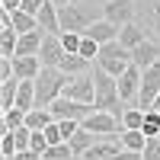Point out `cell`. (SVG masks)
Instances as JSON below:
<instances>
[{
    "label": "cell",
    "mask_w": 160,
    "mask_h": 160,
    "mask_svg": "<svg viewBox=\"0 0 160 160\" xmlns=\"http://www.w3.org/2000/svg\"><path fill=\"white\" fill-rule=\"evenodd\" d=\"M102 19H109L112 26H128L135 22V0H109V3L102 7Z\"/></svg>",
    "instance_id": "obj_7"
},
{
    "label": "cell",
    "mask_w": 160,
    "mask_h": 160,
    "mask_svg": "<svg viewBox=\"0 0 160 160\" xmlns=\"http://www.w3.org/2000/svg\"><path fill=\"white\" fill-rule=\"evenodd\" d=\"M157 96H160V61L154 64V68H148L144 71V77H141V93H138V109H154V102H157Z\"/></svg>",
    "instance_id": "obj_5"
},
{
    "label": "cell",
    "mask_w": 160,
    "mask_h": 160,
    "mask_svg": "<svg viewBox=\"0 0 160 160\" xmlns=\"http://www.w3.org/2000/svg\"><path fill=\"white\" fill-rule=\"evenodd\" d=\"M16 135H13V131H3V144H0V154L3 157H16Z\"/></svg>",
    "instance_id": "obj_32"
},
{
    "label": "cell",
    "mask_w": 160,
    "mask_h": 160,
    "mask_svg": "<svg viewBox=\"0 0 160 160\" xmlns=\"http://www.w3.org/2000/svg\"><path fill=\"white\" fill-rule=\"evenodd\" d=\"M64 45H61V35H45L42 42V51H38V61H42V68H58L64 61Z\"/></svg>",
    "instance_id": "obj_10"
},
{
    "label": "cell",
    "mask_w": 160,
    "mask_h": 160,
    "mask_svg": "<svg viewBox=\"0 0 160 160\" xmlns=\"http://www.w3.org/2000/svg\"><path fill=\"white\" fill-rule=\"evenodd\" d=\"M141 77H144V71L138 68V64H131V68H128L122 77H118V96H122V102H138Z\"/></svg>",
    "instance_id": "obj_8"
},
{
    "label": "cell",
    "mask_w": 160,
    "mask_h": 160,
    "mask_svg": "<svg viewBox=\"0 0 160 160\" xmlns=\"http://www.w3.org/2000/svg\"><path fill=\"white\" fill-rule=\"evenodd\" d=\"M141 160H160V138H148V144L141 151Z\"/></svg>",
    "instance_id": "obj_30"
},
{
    "label": "cell",
    "mask_w": 160,
    "mask_h": 160,
    "mask_svg": "<svg viewBox=\"0 0 160 160\" xmlns=\"http://www.w3.org/2000/svg\"><path fill=\"white\" fill-rule=\"evenodd\" d=\"M157 61H160V42H154V38H144L138 48H131V64H138L141 71L154 68Z\"/></svg>",
    "instance_id": "obj_9"
},
{
    "label": "cell",
    "mask_w": 160,
    "mask_h": 160,
    "mask_svg": "<svg viewBox=\"0 0 160 160\" xmlns=\"http://www.w3.org/2000/svg\"><path fill=\"white\" fill-rule=\"evenodd\" d=\"M3 160H13V157H3Z\"/></svg>",
    "instance_id": "obj_40"
},
{
    "label": "cell",
    "mask_w": 160,
    "mask_h": 160,
    "mask_svg": "<svg viewBox=\"0 0 160 160\" xmlns=\"http://www.w3.org/2000/svg\"><path fill=\"white\" fill-rule=\"evenodd\" d=\"M13 77H16V74H13V61L3 58V61H0V83H3V80H13Z\"/></svg>",
    "instance_id": "obj_34"
},
{
    "label": "cell",
    "mask_w": 160,
    "mask_h": 160,
    "mask_svg": "<svg viewBox=\"0 0 160 160\" xmlns=\"http://www.w3.org/2000/svg\"><path fill=\"white\" fill-rule=\"evenodd\" d=\"M148 16H151V26H154V35L160 38V0H148Z\"/></svg>",
    "instance_id": "obj_31"
},
{
    "label": "cell",
    "mask_w": 160,
    "mask_h": 160,
    "mask_svg": "<svg viewBox=\"0 0 160 160\" xmlns=\"http://www.w3.org/2000/svg\"><path fill=\"white\" fill-rule=\"evenodd\" d=\"M16 109H22V112H32L35 109V80H19Z\"/></svg>",
    "instance_id": "obj_18"
},
{
    "label": "cell",
    "mask_w": 160,
    "mask_h": 160,
    "mask_svg": "<svg viewBox=\"0 0 160 160\" xmlns=\"http://www.w3.org/2000/svg\"><path fill=\"white\" fill-rule=\"evenodd\" d=\"M38 29L45 35H61V19H58V3L55 0H45V7L38 10Z\"/></svg>",
    "instance_id": "obj_11"
},
{
    "label": "cell",
    "mask_w": 160,
    "mask_h": 160,
    "mask_svg": "<svg viewBox=\"0 0 160 160\" xmlns=\"http://www.w3.org/2000/svg\"><path fill=\"white\" fill-rule=\"evenodd\" d=\"M71 83V77L58 68H42V74L35 77V109H48L55 99L64 96V87Z\"/></svg>",
    "instance_id": "obj_1"
},
{
    "label": "cell",
    "mask_w": 160,
    "mask_h": 160,
    "mask_svg": "<svg viewBox=\"0 0 160 160\" xmlns=\"http://www.w3.org/2000/svg\"><path fill=\"white\" fill-rule=\"evenodd\" d=\"M157 138H160V135H157Z\"/></svg>",
    "instance_id": "obj_42"
},
{
    "label": "cell",
    "mask_w": 160,
    "mask_h": 160,
    "mask_svg": "<svg viewBox=\"0 0 160 160\" xmlns=\"http://www.w3.org/2000/svg\"><path fill=\"white\" fill-rule=\"evenodd\" d=\"M58 7H71V3H77V0H55Z\"/></svg>",
    "instance_id": "obj_38"
},
{
    "label": "cell",
    "mask_w": 160,
    "mask_h": 160,
    "mask_svg": "<svg viewBox=\"0 0 160 160\" xmlns=\"http://www.w3.org/2000/svg\"><path fill=\"white\" fill-rule=\"evenodd\" d=\"M99 141H102L99 135H93V131H87L83 125H80V131H77V135H74V138H71L68 144L74 148V154H77V157H83V154H87V151L93 148V144H99Z\"/></svg>",
    "instance_id": "obj_16"
},
{
    "label": "cell",
    "mask_w": 160,
    "mask_h": 160,
    "mask_svg": "<svg viewBox=\"0 0 160 160\" xmlns=\"http://www.w3.org/2000/svg\"><path fill=\"white\" fill-rule=\"evenodd\" d=\"M118 144H122L125 151L141 154V151H144V144H148V135H144V131H122V135H118Z\"/></svg>",
    "instance_id": "obj_21"
},
{
    "label": "cell",
    "mask_w": 160,
    "mask_h": 160,
    "mask_svg": "<svg viewBox=\"0 0 160 160\" xmlns=\"http://www.w3.org/2000/svg\"><path fill=\"white\" fill-rule=\"evenodd\" d=\"M45 141H48V148H55V144H64V131H61V125H58V122H51V125L45 128Z\"/></svg>",
    "instance_id": "obj_29"
},
{
    "label": "cell",
    "mask_w": 160,
    "mask_h": 160,
    "mask_svg": "<svg viewBox=\"0 0 160 160\" xmlns=\"http://www.w3.org/2000/svg\"><path fill=\"white\" fill-rule=\"evenodd\" d=\"M13 160H42V154H35V151H19Z\"/></svg>",
    "instance_id": "obj_37"
},
{
    "label": "cell",
    "mask_w": 160,
    "mask_h": 160,
    "mask_svg": "<svg viewBox=\"0 0 160 160\" xmlns=\"http://www.w3.org/2000/svg\"><path fill=\"white\" fill-rule=\"evenodd\" d=\"M61 45L68 55H77L80 45H83V35H77V32H61Z\"/></svg>",
    "instance_id": "obj_27"
},
{
    "label": "cell",
    "mask_w": 160,
    "mask_h": 160,
    "mask_svg": "<svg viewBox=\"0 0 160 160\" xmlns=\"http://www.w3.org/2000/svg\"><path fill=\"white\" fill-rule=\"evenodd\" d=\"M154 109H157V112H160V96H157V102H154Z\"/></svg>",
    "instance_id": "obj_39"
},
{
    "label": "cell",
    "mask_w": 160,
    "mask_h": 160,
    "mask_svg": "<svg viewBox=\"0 0 160 160\" xmlns=\"http://www.w3.org/2000/svg\"><path fill=\"white\" fill-rule=\"evenodd\" d=\"M45 7V0H22V10L32 13V16H38V10Z\"/></svg>",
    "instance_id": "obj_35"
},
{
    "label": "cell",
    "mask_w": 160,
    "mask_h": 160,
    "mask_svg": "<svg viewBox=\"0 0 160 160\" xmlns=\"http://www.w3.org/2000/svg\"><path fill=\"white\" fill-rule=\"evenodd\" d=\"M48 112L55 115V122H68V118H74V122H83L87 115L96 112V106L93 102H77V99H68V96H61L48 106Z\"/></svg>",
    "instance_id": "obj_4"
},
{
    "label": "cell",
    "mask_w": 160,
    "mask_h": 160,
    "mask_svg": "<svg viewBox=\"0 0 160 160\" xmlns=\"http://www.w3.org/2000/svg\"><path fill=\"white\" fill-rule=\"evenodd\" d=\"M74 160H80V157H74Z\"/></svg>",
    "instance_id": "obj_41"
},
{
    "label": "cell",
    "mask_w": 160,
    "mask_h": 160,
    "mask_svg": "<svg viewBox=\"0 0 160 160\" xmlns=\"http://www.w3.org/2000/svg\"><path fill=\"white\" fill-rule=\"evenodd\" d=\"M77 154H74V148H71V144L68 141H64V144H55V148H48L45 154H42V160H74Z\"/></svg>",
    "instance_id": "obj_24"
},
{
    "label": "cell",
    "mask_w": 160,
    "mask_h": 160,
    "mask_svg": "<svg viewBox=\"0 0 160 160\" xmlns=\"http://www.w3.org/2000/svg\"><path fill=\"white\" fill-rule=\"evenodd\" d=\"M10 19H13V29H16L19 35H26V32H35V29H38V19L32 16V13H26V10L10 13Z\"/></svg>",
    "instance_id": "obj_19"
},
{
    "label": "cell",
    "mask_w": 160,
    "mask_h": 160,
    "mask_svg": "<svg viewBox=\"0 0 160 160\" xmlns=\"http://www.w3.org/2000/svg\"><path fill=\"white\" fill-rule=\"evenodd\" d=\"M144 38H148V35H144V29H141L138 22H128V26H122V29H118V42H122L128 51H131V48H138Z\"/></svg>",
    "instance_id": "obj_17"
},
{
    "label": "cell",
    "mask_w": 160,
    "mask_h": 160,
    "mask_svg": "<svg viewBox=\"0 0 160 160\" xmlns=\"http://www.w3.org/2000/svg\"><path fill=\"white\" fill-rule=\"evenodd\" d=\"M96 68H102L106 74L112 77H122L131 68V51L122 42H109V45H99V58H96Z\"/></svg>",
    "instance_id": "obj_2"
},
{
    "label": "cell",
    "mask_w": 160,
    "mask_h": 160,
    "mask_svg": "<svg viewBox=\"0 0 160 160\" xmlns=\"http://www.w3.org/2000/svg\"><path fill=\"white\" fill-rule=\"evenodd\" d=\"M64 96L77 99V102H93V106H96V83H93V74L71 77V83L64 87Z\"/></svg>",
    "instance_id": "obj_6"
},
{
    "label": "cell",
    "mask_w": 160,
    "mask_h": 160,
    "mask_svg": "<svg viewBox=\"0 0 160 160\" xmlns=\"http://www.w3.org/2000/svg\"><path fill=\"white\" fill-rule=\"evenodd\" d=\"M42 42H45V32H42V29L19 35V45H16V58H38V51H42Z\"/></svg>",
    "instance_id": "obj_13"
},
{
    "label": "cell",
    "mask_w": 160,
    "mask_h": 160,
    "mask_svg": "<svg viewBox=\"0 0 160 160\" xmlns=\"http://www.w3.org/2000/svg\"><path fill=\"white\" fill-rule=\"evenodd\" d=\"M144 109H125V118H122V125H125V131H141V125H144Z\"/></svg>",
    "instance_id": "obj_23"
},
{
    "label": "cell",
    "mask_w": 160,
    "mask_h": 160,
    "mask_svg": "<svg viewBox=\"0 0 160 160\" xmlns=\"http://www.w3.org/2000/svg\"><path fill=\"white\" fill-rule=\"evenodd\" d=\"M83 38H93L96 45H109V42H118V26H112L109 19H96L83 32Z\"/></svg>",
    "instance_id": "obj_12"
},
{
    "label": "cell",
    "mask_w": 160,
    "mask_h": 160,
    "mask_svg": "<svg viewBox=\"0 0 160 160\" xmlns=\"http://www.w3.org/2000/svg\"><path fill=\"white\" fill-rule=\"evenodd\" d=\"M22 125H26V112H22V109L3 112V131H16V128H22Z\"/></svg>",
    "instance_id": "obj_26"
},
{
    "label": "cell",
    "mask_w": 160,
    "mask_h": 160,
    "mask_svg": "<svg viewBox=\"0 0 160 160\" xmlns=\"http://www.w3.org/2000/svg\"><path fill=\"white\" fill-rule=\"evenodd\" d=\"M141 131L148 138H157L160 135V112L157 109H148V115H144V125H141Z\"/></svg>",
    "instance_id": "obj_25"
},
{
    "label": "cell",
    "mask_w": 160,
    "mask_h": 160,
    "mask_svg": "<svg viewBox=\"0 0 160 160\" xmlns=\"http://www.w3.org/2000/svg\"><path fill=\"white\" fill-rule=\"evenodd\" d=\"M58 71H64L68 77H80V74H90L93 64L87 58H80V55H64V61L58 64Z\"/></svg>",
    "instance_id": "obj_15"
},
{
    "label": "cell",
    "mask_w": 160,
    "mask_h": 160,
    "mask_svg": "<svg viewBox=\"0 0 160 160\" xmlns=\"http://www.w3.org/2000/svg\"><path fill=\"white\" fill-rule=\"evenodd\" d=\"M13 74H16V80H35L42 74V61L38 58H13Z\"/></svg>",
    "instance_id": "obj_14"
},
{
    "label": "cell",
    "mask_w": 160,
    "mask_h": 160,
    "mask_svg": "<svg viewBox=\"0 0 160 160\" xmlns=\"http://www.w3.org/2000/svg\"><path fill=\"white\" fill-rule=\"evenodd\" d=\"M51 122H55V115H51L48 109H32V112H26V125H29L32 131H45Z\"/></svg>",
    "instance_id": "obj_22"
},
{
    "label": "cell",
    "mask_w": 160,
    "mask_h": 160,
    "mask_svg": "<svg viewBox=\"0 0 160 160\" xmlns=\"http://www.w3.org/2000/svg\"><path fill=\"white\" fill-rule=\"evenodd\" d=\"M16 93H19V80H3V87H0V106H3V112L16 109Z\"/></svg>",
    "instance_id": "obj_20"
},
{
    "label": "cell",
    "mask_w": 160,
    "mask_h": 160,
    "mask_svg": "<svg viewBox=\"0 0 160 160\" xmlns=\"http://www.w3.org/2000/svg\"><path fill=\"white\" fill-rule=\"evenodd\" d=\"M29 151H35V154H45V151H48L45 131H32V144H29Z\"/></svg>",
    "instance_id": "obj_33"
},
{
    "label": "cell",
    "mask_w": 160,
    "mask_h": 160,
    "mask_svg": "<svg viewBox=\"0 0 160 160\" xmlns=\"http://www.w3.org/2000/svg\"><path fill=\"white\" fill-rule=\"evenodd\" d=\"M0 7H3V13H16L22 10V0H0Z\"/></svg>",
    "instance_id": "obj_36"
},
{
    "label": "cell",
    "mask_w": 160,
    "mask_h": 160,
    "mask_svg": "<svg viewBox=\"0 0 160 160\" xmlns=\"http://www.w3.org/2000/svg\"><path fill=\"white\" fill-rule=\"evenodd\" d=\"M58 19H61V32H77V35H83L90 26L96 22V16H93L87 7H80V3L58 7Z\"/></svg>",
    "instance_id": "obj_3"
},
{
    "label": "cell",
    "mask_w": 160,
    "mask_h": 160,
    "mask_svg": "<svg viewBox=\"0 0 160 160\" xmlns=\"http://www.w3.org/2000/svg\"><path fill=\"white\" fill-rule=\"evenodd\" d=\"M77 55H80V58H87L90 64H96V58H99V45L93 42V38H83V45H80Z\"/></svg>",
    "instance_id": "obj_28"
}]
</instances>
